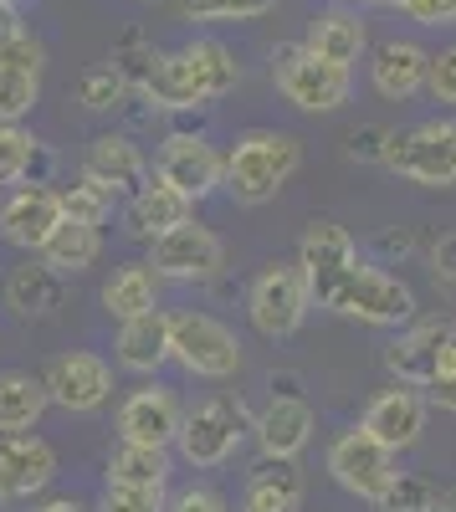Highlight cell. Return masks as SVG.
<instances>
[{"instance_id": "14", "label": "cell", "mask_w": 456, "mask_h": 512, "mask_svg": "<svg viewBox=\"0 0 456 512\" xmlns=\"http://www.w3.org/2000/svg\"><path fill=\"white\" fill-rule=\"evenodd\" d=\"M180 420H185V405L170 384L149 379L144 390H129L113 415L118 425V441H134V446H159V451H175L180 441Z\"/></svg>"}, {"instance_id": "30", "label": "cell", "mask_w": 456, "mask_h": 512, "mask_svg": "<svg viewBox=\"0 0 456 512\" xmlns=\"http://www.w3.org/2000/svg\"><path fill=\"white\" fill-rule=\"evenodd\" d=\"M170 477H175V456L159 446L118 441L108 451V487H170Z\"/></svg>"}, {"instance_id": "5", "label": "cell", "mask_w": 456, "mask_h": 512, "mask_svg": "<svg viewBox=\"0 0 456 512\" xmlns=\"http://www.w3.org/2000/svg\"><path fill=\"white\" fill-rule=\"evenodd\" d=\"M272 82L298 113H339L349 103V93H354L349 67H334V62L313 57L303 41L272 52Z\"/></svg>"}, {"instance_id": "23", "label": "cell", "mask_w": 456, "mask_h": 512, "mask_svg": "<svg viewBox=\"0 0 456 512\" xmlns=\"http://www.w3.org/2000/svg\"><path fill=\"white\" fill-rule=\"evenodd\" d=\"M113 364L123 374H139V379H154L164 364H170V313H144V318H129L118 323V338H113Z\"/></svg>"}, {"instance_id": "49", "label": "cell", "mask_w": 456, "mask_h": 512, "mask_svg": "<svg viewBox=\"0 0 456 512\" xmlns=\"http://www.w3.org/2000/svg\"><path fill=\"white\" fill-rule=\"evenodd\" d=\"M441 512H456V487H451V492L441 497Z\"/></svg>"}, {"instance_id": "7", "label": "cell", "mask_w": 456, "mask_h": 512, "mask_svg": "<svg viewBox=\"0 0 456 512\" xmlns=\"http://www.w3.org/2000/svg\"><path fill=\"white\" fill-rule=\"evenodd\" d=\"M308 308H313V292H308L298 262H267L252 277V287H246V318L272 344L293 338L308 323Z\"/></svg>"}, {"instance_id": "10", "label": "cell", "mask_w": 456, "mask_h": 512, "mask_svg": "<svg viewBox=\"0 0 456 512\" xmlns=\"http://www.w3.org/2000/svg\"><path fill=\"white\" fill-rule=\"evenodd\" d=\"M154 180L185 195L190 205H200L216 190H226V154L200 134H170L154 154Z\"/></svg>"}, {"instance_id": "47", "label": "cell", "mask_w": 456, "mask_h": 512, "mask_svg": "<svg viewBox=\"0 0 456 512\" xmlns=\"http://www.w3.org/2000/svg\"><path fill=\"white\" fill-rule=\"evenodd\" d=\"M380 251H390V256H405V251H410V236H405V231H390V236H380Z\"/></svg>"}, {"instance_id": "32", "label": "cell", "mask_w": 456, "mask_h": 512, "mask_svg": "<svg viewBox=\"0 0 456 512\" xmlns=\"http://www.w3.org/2000/svg\"><path fill=\"white\" fill-rule=\"evenodd\" d=\"M36 159H41V139L26 134L21 123H0V190L6 185H36Z\"/></svg>"}, {"instance_id": "41", "label": "cell", "mask_w": 456, "mask_h": 512, "mask_svg": "<svg viewBox=\"0 0 456 512\" xmlns=\"http://www.w3.org/2000/svg\"><path fill=\"white\" fill-rule=\"evenodd\" d=\"M385 144H390V128H380V123H369V128H354L349 134V159L354 164H385Z\"/></svg>"}, {"instance_id": "35", "label": "cell", "mask_w": 456, "mask_h": 512, "mask_svg": "<svg viewBox=\"0 0 456 512\" xmlns=\"http://www.w3.org/2000/svg\"><path fill=\"white\" fill-rule=\"evenodd\" d=\"M113 67H118V77L129 82V93H139L144 98V88H149V77H154V67H159V52L149 47V41L139 36V31H129L113 47Z\"/></svg>"}, {"instance_id": "45", "label": "cell", "mask_w": 456, "mask_h": 512, "mask_svg": "<svg viewBox=\"0 0 456 512\" xmlns=\"http://www.w3.org/2000/svg\"><path fill=\"white\" fill-rule=\"evenodd\" d=\"M16 36H26V26H21V16H16L11 0H0V47H11Z\"/></svg>"}, {"instance_id": "43", "label": "cell", "mask_w": 456, "mask_h": 512, "mask_svg": "<svg viewBox=\"0 0 456 512\" xmlns=\"http://www.w3.org/2000/svg\"><path fill=\"white\" fill-rule=\"evenodd\" d=\"M431 272L436 282H456V231H441L431 241Z\"/></svg>"}, {"instance_id": "44", "label": "cell", "mask_w": 456, "mask_h": 512, "mask_svg": "<svg viewBox=\"0 0 456 512\" xmlns=\"http://www.w3.org/2000/svg\"><path fill=\"white\" fill-rule=\"evenodd\" d=\"M421 395H426V405H431V410L456 415V369H451V374H441V379H431Z\"/></svg>"}, {"instance_id": "2", "label": "cell", "mask_w": 456, "mask_h": 512, "mask_svg": "<svg viewBox=\"0 0 456 512\" xmlns=\"http://www.w3.org/2000/svg\"><path fill=\"white\" fill-rule=\"evenodd\" d=\"M298 169H303L298 134H282V128H246V134L226 149V195L236 205L257 210L293 185Z\"/></svg>"}, {"instance_id": "11", "label": "cell", "mask_w": 456, "mask_h": 512, "mask_svg": "<svg viewBox=\"0 0 456 512\" xmlns=\"http://www.w3.org/2000/svg\"><path fill=\"white\" fill-rule=\"evenodd\" d=\"M41 384L57 410L67 415H98L113 400V364L93 349H67L41 369Z\"/></svg>"}, {"instance_id": "50", "label": "cell", "mask_w": 456, "mask_h": 512, "mask_svg": "<svg viewBox=\"0 0 456 512\" xmlns=\"http://www.w3.org/2000/svg\"><path fill=\"white\" fill-rule=\"evenodd\" d=\"M344 6H380V0H344Z\"/></svg>"}, {"instance_id": "27", "label": "cell", "mask_w": 456, "mask_h": 512, "mask_svg": "<svg viewBox=\"0 0 456 512\" xmlns=\"http://www.w3.org/2000/svg\"><path fill=\"white\" fill-rule=\"evenodd\" d=\"M159 292H164V277H159L149 262H123V267H113V277L103 282L98 303H103L108 318L129 323V318L159 313Z\"/></svg>"}, {"instance_id": "36", "label": "cell", "mask_w": 456, "mask_h": 512, "mask_svg": "<svg viewBox=\"0 0 456 512\" xmlns=\"http://www.w3.org/2000/svg\"><path fill=\"white\" fill-rule=\"evenodd\" d=\"M277 6V0H180L185 21H200V26H221V21H257Z\"/></svg>"}, {"instance_id": "15", "label": "cell", "mask_w": 456, "mask_h": 512, "mask_svg": "<svg viewBox=\"0 0 456 512\" xmlns=\"http://www.w3.org/2000/svg\"><path fill=\"white\" fill-rule=\"evenodd\" d=\"M62 221V195L52 185H16L0 205V241L26 256H41L47 241L62 231Z\"/></svg>"}, {"instance_id": "25", "label": "cell", "mask_w": 456, "mask_h": 512, "mask_svg": "<svg viewBox=\"0 0 456 512\" xmlns=\"http://www.w3.org/2000/svg\"><path fill=\"white\" fill-rule=\"evenodd\" d=\"M308 477L298 461H257L241 487V512H303Z\"/></svg>"}, {"instance_id": "17", "label": "cell", "mask_w": 456, "mask_h": 512, "mask_svg": "<svg viewBox=\"0 0 456 512\" xmlns=\"http://www.w3.org/2000/svg\"><path fill=\"white\" fill-rule=\"evenodd\" d=\"M426 415H431V405H426V395L416 390V384H390V390H380L375 400L364 405L359 425H364V431L375 436L380 446H390V451L400 456V451H410V446H421Z\"/></svg>"}, {"instance_id": "8", "label": "cell", "mask_w": 456, "mask_h": 512, "mask_svg": "<svg viewBox=\"0 0 456 512\" xmlns=\"http://www.w3.org/2000/svg\"><path fill=\"white\" fill-rule=\"evenodd\" d=\"M241 436H246V405L211 395V400L185 410L175 451H180L185 466H195V472H216V466H226L241 451Z\"/></svg>"}, {"instance_id": "4", "label": "cell", "mask_w": 456, "mask_h": 512, "mask_svg": "<svg viewBox=\"0 0 456 512\" xmlns=\"http://www.w3.org/2000/svg\"><path fill=\"white\" fill-rule=\"evenodd\" d=\"M328 313H339V318H354L364 328H410L421 313V297L416 287H410L405 277L375 267V262H359L344 287L334 292V303H328Z\"/></svg>"}, {"instance_id": "48", "label": "cell", "mask_w": 456, "mask_h": 512, "mask_svg": "<svg viewBox=\"0 0 456 512\" xmlns=\"http://www.w3.org/2000/svg\"><path fill=\"white\" fill-rule=\"evenodd\" d=\"M272 395H298V379L293 374H272Z\"/></svg>"}, {"instance_id": "12", "label": "cell", "mask_w": 456, "mask_h": 512, "mask_svg": "<svg viewBox=\"0 0 456 512\" xmlns=\"http://www.w3.org/2000/svg\"><path fill=\"white\" fill-rule=\"evenodd\" d=\"M149 267L164 282H216L226 272V241L211 226L185 221L149 246Z\"/></svg>"}, {"instance_id": "52", "label": "cell", "mask_w": 456, "mask_h": 512, "mask_svg": "<svg viewBox=\"0 0 456 512\" xmlns=\"http://www.w3.org/2000/svg\"><path fill=\"white\" fill-rule=\"evenodd\" d=\"M0 512H6V502H0Z\"/></svg>"}, {"instance_id": "34", "label": "cell", "mask_w": 456, "mask_h": 512, "mask_svg": "<svg viewBox=\"0 0 456 512\" xmlns=\"http://www.w3.org/2000/svg\"><path fill=\"white\" fill-rule=\"evenodd\" d=\"M123 98H129V82L118 77L113 62L88 67V72L77 77V103L88 108V113H113V108H123Z\"/></svg>"}, {"instance_id": "46", "label": "cell", "mask_w": 456, "mask_h": 512, "mask_svg": "<svg viewBox=\"0 0 456 512\" xmlns=\"http://www.w3.org/2000/svg\"><path fill=\"white\" fill-rule=\"evenodd\" d=\"M31 512H88V507H82L77 497H36Z\"/></svg>"}, {"instance_id": "24", "label": "cell", "mask_w": 456, "mask_h": 512, "mask_svg": "<svg viewBox=\"0 0 456 512\" xmlns=\"http://www.w3.org/2000/svg\"><path fill=\"white\" fill-rule=\"evenodd\" d=\"M185 221H195V205L159 180H149L139 195H129V205H123V236L144 241V246H154L159 236H170Z\"/></svg>"}, {"instance_id": "40", "label": "cell", "mask_w": 456, "mask_h": 512, "mask_svg": "<svg viewBox=\"0 0 456 512\" xmlns=\"http://www.w3.org/2000/svg\"><path fill=\"white\" fill-rule=\"evenodd\" d=\"M164 512H231V502L216 492V487H205V482H195V487H180V492H170V502H164Z\"/></svg>"}, {"instance_id": "51", "label": "cell", "mask_w": 456, "mask_h": 512, "mask_svg": "<svg viewBox=\"0 0 456 512\" xmlns=\"http://www.w3.org/2000/svg\"><path fill=\"white\" fill-rule=\"evenodd\" d=\"M380 6H400V11H405V0H380Z\"/></svg>"}, {"instance_id": "42", "label": "cell", "mask_w": 456, "mask_h": 512, "mask_svg": "<svg viewBox=\"0 0 456 512\" xmlns=\"http://www.w3.org/2000/svg\"><path fill=\"white\" fill-rule=\"evenodd\" d=\"M405 16L416 26H456V0H405Z\"/></svg>"}, {"instance_id": "13", "label": "cell", "mask_w": 456, "mask_h": 512, "mask_svg": "<svg viewBox=\"0 0 456 512\" xmlns=\"http://www.w3.org/2000/svg\"><path fill=\"white\" fill-rule=\"evenodd\" d=\"M298 267H303V282L313 292V308H328L334 292L344 287V277L359 267V241L334 221H313L298 241Z\"/></svg>"}, {"instance_id": "22", "label": "cell", "mask_w": 456, "mask_h": 512, "mask_svg": "<svg viewBox=\"0 0 456 512\" xmlns=\"http://www.w3.org/2000/svg\"><path fill=\"white\" fill-rule=\"evenodd\" d=\"M62 297H67V277L57 267H47L41 256H26L21 267H11L6 287H0V303H6L16 318H26V323L52 318L62 308Z\"/></svg>"}, {"instance_id": "6", "label": "cell", "mask_w": 456, "mask_h": 512, "mask_svg": "<svg viewBox=\"0 0 456 512\" xmlns=\"http://www.w3.org/2000/svg\"><path fill=\"white\" fill-rule=\"evenodd\" d=\"M170 359L195 379H236L241 338L216 313L180 308V313H170Z\"/></svg>"}, {"instance_id": "28", "label": "cell", "mask_w": 456, "mask_h": 512, "mask_svg": "<svg viewBox=\"0 0 456 512\" xmlns=\"http://www.w3.org/2000/svg\"><path fill=\"white\" fill-rule=\"evenodd\" d=\"M303 47H308L313 57H323V62H334V67H349V72H354V62H359L364 47H369V31H364L359 11L334 6V11H318V16L308 21Z\"/></svg>"}, {"instance_id": "9", "label": "cell", "mask_w": 456, "mask_h": 512, "mask_svg": "<svg viewBox=\"0 0 456 512\" xmlns=\"http://www.w3.org/2000/svg\"><path fill=\"white\" fill-rule=\"evenodd\" d=\"M323 466H328V477L359 502H380L385 487L400 477V456L390 446H380L364 425H349V431H339L334 441H328Z\"/></svg>"}, {"instance_id": "16", "label": "cell", "mask_w": 456, "mask_h": 512, "mask_svg": "<svg viewBox=\"0 0 456 512\" xmlns=\"http://www.w3.org/2000/svg\"><path fill=\"white\" fill-rule=\"evenodd\" d=\"M451 344H456V323L451 318L410 323L385 344V369L395 374V384H416V390H426V384L441 374V359H446Z\"/></svg>"}, {"instance_id": "29", "label": "cell", "mask_w": 456, "mask_h": 512, "mask_svg": "<svg viewBox=\"0 0 456 512\" xmlns=\"http://www.w3.org/2000/svg\"><path fill=\"white\" fill-rule=\"evenodd\" d=\"M47 410H52V395L41 384V374H26V369L0 374V436H31Z\"/></svg>"}, {"instance_id": "33", "label": "cell", "mask_w": 456, "mask_h": 512, "mask_svg": "<svg viewBox=\"0 0 456 512\" xmlns=\"http://www.w3.org/2000/svg\"><path fill=\"white\" fill-rule=\"evenodd\" d=\"M62 195V216L67 221H77V226H103L108 216H113V190H103L98 180H88V175H77L67 190H57Z\"/></svg>"}, {"instance_id": "26", "label": "cell", "mask_w": 456, "mask_h": 512, "mask_svg": "<svg viewBox=\"0 0 456 512\" xmlns=\"http://www.w3.org/2000/svg\"><path fill=\"white\" fill-rule=\"evenodd\" d=\"M426 77H431V52L421 47V41H385V47L375 52V62H369V82H375V93L390 98V103H405L426 93Z\"/></svg>"}, {"instance_id": "31", "label": "cell", "mask_w": 456, "mask_h": 512, "mask_svg": "<svg viewBox=\"0 0 456 512\" xmlns=\"http://www.w3.org/2000/svg\"><path fill=\"white\" fill-rule=\"evenodd\" d=\"M98 256H103V226H77V221H62V231L47 241V251H41V262L57 267L62 277H77V272L98 267Z\"/></svg>"}, {"instance_id": "1", "label": "cell", "mask_w": 456, "mask_h": 512, "mask_svg": "<svg viewBox=\"0 0 456 512\" xmlns=\"http://www.w3.org/2000/svg\"><path fill=\"white\" fill-rule=\"evenodd\" d=\"M236 82H241L236 52L216 36H195L175 52H159V67L149 77L144 98L154 103V113H190L236 93Z\"/></svg>"}, {"instance_id": "18", "label": "cell", "mask_w": 456, "mask_h": 512, "mask_svg": "<svg viewBox=\"0 0 456 512\" xmlns=\"http://www.w3.org/2000/svg\"><path fill=\"white\" fill-rule=\"evenodd\" d=\"M57 482V451L41 436H0V502H36Z\"/></svg>"}, {"instance_id": "21", "label": "cell", "mask_w": 456, "mask_h": 512, "mask_svg": "<svg viewBox=\"0 0 456 512\" xmlns=\"http://www.w3.org/2000/svg\"><path fill=\"white\" fill-rule=\"evenodd\" d=\"M82 175L98 180L113 195H139L149 185V159L129 134H98L82 154Z\"/></svg>"}, {"instance_id": "20", "label": "cell", "mask_w": 456, "mask_h": 512, "mask_svg": "<svg viewBox=\"0 0 456 512\" xmlns=\"http://www.w3.org/2000/svg\"><path fill=\"white\" fill-rule=\"evenodd\" d=\"M41 72H47V47L36 36H16L0 47V123H21L41 103Z\"/></svg>"}, {"instance_id": "39", "label": "cell", "mask_w": 456, "mask_h": 512, "mask_svg": "<svg viewBox=\"0 0 456 512\" xmlns=\"http://www.w3.org/2000/svg\"><path fill=\"white\" fill-rule=\"evenodd\" d=\"M426 93L446 108H456V41L441 52H431V77H426Z\"/></svg>"}, {"instance_id": "53", "label": "cell", "mask_w": 456, "mask_h": 512, "mask_svg": "<svg viewBox=\"0 0 456 512\" xmlns=\"http://www.w3.org/2000/svg\"><path fill=\"white\" fill-rule=\"evenodd\" d=\"M11 6H16V0H11Z\"/></svg>"}, {"instance_id": "37", "label": "cell", "mask_w": 456, "mask_h": 512, "mask_svg": "<svg viewBox=\"0 0 456 512\" xmlns=\"http://www.w3.org/2000/svg\"><path fill=\"white\" fill-rule=\"evenodd\" d=\"M436 487L426 482V477H416V472H400L390 487H385V497L375 502V512H436Z\"/></svg>"}, {"instance_id": "19", "label": "cell", "mask_w": 456, "mask_h": 512, "mask_svg": "<svg viewBox=\"0 0 456 512\" xmlns=\"http://www.w3.org/2000/svg\"><path fill=\"white\" fill-rule=\"evenodd\" d=\"M313 405L303 395H272L262 405V415L252 420V436H257V451L267 461H298L308 446H313Z\"/></svg>"}, {"instance_id": "38", "label": "cell", "mask_w": 456, "mask_h": 512, "mask_svg": "<svg viewBox=\"0 0 456 512\" xmlns=\"http://www.w3.org/2000/svg\"><path fill=\"white\" fill-rule=\"evenodd\" d=\"M170 487H108L98 512H164Z\"/></svg>"}, {"instance_id": "3", "label": "cell", "mask_w": 456, "mask_h": 512, "mask_svg": "<svg viewBox=\"0 0 456 512\" xmlns=\"http://www.w3.org/2000/svg\"><path fill=\"white\" fill-rule=\"evenodd\" d=\"M385 169L405 185L451 190L456 185V118H421L410 128H390Z\"/></svg>"}]
</instances>
